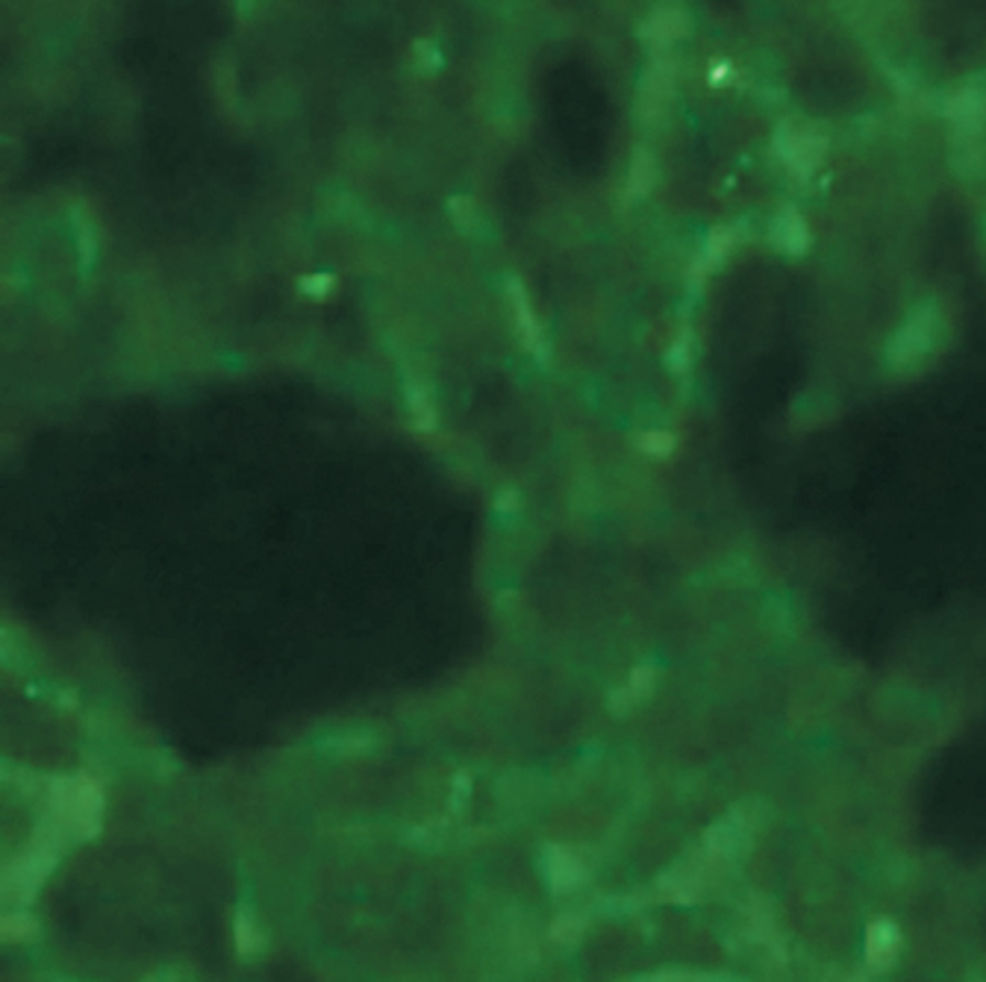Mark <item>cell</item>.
Segmentation results:
<instances>
[{
	"instance_id": "16",
	"label": "cell",
	"mask_w": 986,
	"mask_h": 982,
	"mask_svg": "<svg viewBox=\"0 0 986 982\" xmlns=\"http://www.w3.org/2000/svg\"><path fill=\"white\" fill-rule=\"evenodd\" d=\"M648 183H651V166H648L646 154H639L637 166L630 171V185H634V192H646Z\"/></svg>"
},
{
	"instance_id": "15",
	"label": "cell",
	"mask_w": 986,
	"mask_h": 982,
	"mask_svg": "<svg viewBox=\"0 0 986 982\" xmlns=\"http://www.w3.org/2000/svg\"><path fill=\"white\" fill-rule=\"evenodd\" d=\"M642 450L646 453H654V456H663L672 450V436H665V432H648L642 436Z\"/></svg>"
},
{
	"instance_id": "12",
	"label": "cell",
	"mask_w": 986,
	"mask_h": 982,
	"mask_svg": "<svg viewBox=\"0 0 986 982\" xmlns=\"http://www.w3.org/2000/svg\"><path fill=\"white\" fill-rule=\"evenodd\" d=\"M36 933V921L24 915V912H15V915H7L3 918V938L7 941H19V938H30Z\"/></svg>"
},
{
	"instance_id": "5",
	"label": "cell",
	"mask_w": 986,
	"mask_h": 982,
	"mask_svg": "<svg viewBox=\"0 0 986 982\" xmlns=\"http://www.w3.org/2000/svg\"><path fill=\"white\" fill-rule=\"evenodd\" d=\"M769 241L786 257H802L804 250L810 248V227L802 212L793 206L774 212L772 224H769Z\"/></svg>"
},
{
	"instance_id": "1",
	"label": "cell",
	"mask_w": 986,
	"mask_h": 982,
	"mask_svg": "<svg viewBox=\"0 0 986 982\" xmlns=\"http://www.w3.org/2000/svg\"><path fill=\"white\" fill-rule=\"evenodd\" d=\"M51 809L65 829H71L77 838H89L101 826V789L86 777L56 780L51 786Z\"/></svg>"
},
{
	"instance_id": "7",
	"label": "cell",
	"mask_w": 986,
	"mask_h": 982,
	"mask_svg": "<svg viewBox=\"0 0 986 982\" xmlns=\"http://www.w3.org/2000/svg\"><path fill=\"white\" fill-rule=\"evenodd\" d=\"M509 297H513V309H516V324L518 332H522V341L530 353H542V332H539V321H536L534 309H530V297H527L522 280H513L509 283Z\"/></svg>"
},
{
	"instance_id": "10",
	"label": "cell",
	"mask_w": 986,
	"mask_h": 982,
	"mask_svg": "<svg viewBox=\"0 0 986 982\" xmlns=\"http://www.w3.org/2000/svg\"><path fill=\"white\" fill-rule=\"evenodd\" d=\"M406 406H410V415H413V424L418 430H434L436 427L434 400H430V392H427L422 383H415V380L406 383Z\"/></svg>"
},
{
	"instance_id": "4",
	"label": "cell",
	"mask_w": 986,
	"mask_h": 982,
	"mask_svg": "<svg viewBox=\"0 0 986 982\" xmlns=\"http://www.w3.org/2000/svg\"><path fill=\"white\" fill-rule=\"evenodd\" d=\"M56 862V854L47 845L33 847L30 854H24L19 862H12L7 868V877H3V891H7V900H30L33 891L38 889V882L45 880L51 868Z\"/></svg>"
},
{
	"instance_id": "6",
	"label": "cell",
	"mask_w": 986,
	"mask_h": 982,
	"mask_svg": "<svg viewBox=\"0 0 986 982\" xmlns=\"http://www.w3.org/2000/svg\"><path fill=\"white\" fill-rule=\"evenodd\" d=\"M686 33H690V15L681 7H672V3L657 7L648 15L646 24H642V30H639V36L651 42V45H672V42L683 38Z\"/></svg>"
},
{
	"instance_id": "14",
	"label": "cell",
	"mask_w": 986,
	"mask_h": 982,
	"mask_svg": "<svg viewBox=\"0 0 986 982\" xmlns=\"http://www.w3.org/2000/svg\"><path fill=\"white\" fill-rule=\"evenodd\" d=\"M333 285H336V276L333 274H310L298 283V289H301L306 297H324V294H330Z\"/></svg>"
},
{
	"instance_id": "17",
	"label": "cell",
	"mask_w": 986,
	"mask_h": 982,
	"mask_svg": "<svg viewBox=\"0 0 986 982\" xmlns=\"http://www.w3.org/2000/svg\"><path fill=\"white\" fill-rule=\"evenodd\" d=\"M518 506H522V497H518L516 488H501L498 497H495V512L513 515L518 512Z\"/></svg>"
},
{
	"instance_id": "11",
	"label": "cell",
	"mask_w": 986,
	"mask_h": 982,
	"mask_svg": "<svg viewBox=\"0 0 986 982\" xmlns=\"http://www.w3.org/2000/svg\"><path fill=\"white\" fill-rule=\"evenodd\" d=\"M233 938H236L239 953L245 956L257 953L259 947H262V933H259L257 921H254V915H250L248 910L236 912V921H233Z\"/></svg>"
},
{
	"instance_id": "9",
	"label": "cell",
	"mask_w": 986,
	"mask_h": 982,
	"mask_svg": "<svg viewBox=\"0 0 986 982\" xmlns=\"http://www.w3.org/2000/svg\"><path fill=\"white\" fill-rule=\"evenodd\" d=\"M548 877L553 889H572L581 882V862L562 847H548Z\"/></svg>"
},
{
	"instance_id": "18",
	"label": "cell",
	"mask_w": 986,
	"mask_h": 982,
	"mask_svg": "<svg viewBox=\"0 0 986 982\" xmlns=\"http://www.w3.org/2000/svg\"><path fill=\"white\" fill-rule=\"evenodd\" d=\"M415 54H422V65H425L427 71H434L436 65H439V54H436V50H430V45H425V42L415 47Z\"/></svg>"
},
{
	"instance_id": "8",
	"label": "cell",
	"mask_w": 986,
	"mask_h": 982,
	"mask_svg": "<svg viewBox=\"0 0 986 982\" xmlns=\"http://www.w3.org/2000/svg\"><path fill=\"white\" fill-rule=\"evenodd\" d=\"M651 689H654V670L648 668V665H642V668L634 670V674L627 677L625 686L613 695V709L621 712V709L637 707L639 700L648 698V691Z\"/></svg>"
},
{
	"instance_id": "13",
	"label": "cell",
	"mask_w": 986,
	"mask_h": 982,
	"mask_svg": "<svg viewBox=\"0 0 986 982\" xmlns=\"http://www.w3.org/2000/svg\"><path fill=\"white\" fill-rule=\"evenodd\" d=\"M451 215L460 230H471V227L478 224V210H474V203H471L469 197H453Z\"/></svg>"
},
{
	"instance_id": "2",
	"label": "cell",
	"mask_w": 986,
	"mask_h": 982,
	"mask_svg": "<svg viewBox=\"0 0 986 982\" xmlns=\"http://www.w3.org/2000/svg\"><path fill=\"white\" fill-rule=\"evenodd\" d=\"M774 150L795 174H810L828 150V138L816 124L804 118H786L774 129Z\"/></svg>"
},
{
	"instance_id": "3",
	"label": "cell",
	"mask_w": 986,
	"mask_h": 982,
	"mask_svg": "<svg viewBox=\"0 0 986 982\" xmlns=\"http://www.w3.org/2000/svg\"><path fill=\"white\" fill-rule=\"evenodd\" d=\"M949 124L960 142H977L986 129V86L981 80H968L951 94L945 106Z\"/></svg>"
}]
</instances>
